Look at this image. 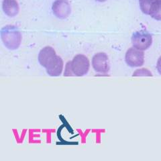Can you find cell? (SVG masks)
<instances>
[{
	"mask_svg": "<svg viewBox=\"0 0 161 161\" xmlns=\"http://www.w3.org/2000/svg\"><path fill=\"white\" fill-rule=\"evenodd\" d=\"M1 36L4 45L9 50H16L21 44V33L14 26L8 25L2 28Z\"/></svg>",
	"mask_w": 161,
	"mask_h": 161,
	"instance_id": "1",
	"label": "cell"
},
{
	"mask_svg": "<svg viewBox=\"0 0 161 161\" xmlns=\"http://www.w3.org/2000/svg\"><path fill=\"white\" fill-rule=\"evenodd\" d=\"M90 67L89 58L83 54H77L70 61V68L74 76L82 77L86 75Z\"/></svg>",
	"mask_w": 161,
	"mask_h": 161,
	"instance_id": "2",
	"label": "cell"
},
{
	"mask_svg": "<svg viewBox=\"0 0 161 161\" xmlns=\"http://www.w3.org/2000/svg\"><path fill=\"white\" fill-rule=\"evenodd\" d=\"M132 43L133 47L144 51L152 45L153 36L147 30H140L133 34Z\"/></svg>",
	"mask_w": 161,
	"mask_h": 161,
	"instance_id": "3",
	"label": "cell"
},
{
	"mask_svg": "<svg viewBox=\"0 0 161 161\" xmlns=\"http://www.w3.org/2000/svg\"><path fill=\"white\" fill-rule=\"evenodd\" d=\"M125 61L131 67L142 66L144 63V53L142 50L134 47L130 48L125 53Z\"/></svg>",
	"mask_w": 161,
	"mask_h": 161,
	"instance_id": "4",
	"label": "cell"
},
{
	"mask_svg": "<svg viewBox=\"0 0 161 161\" xmlns=\"http://www.w3.org/2000/svg\"><path fill=\"white\" fill-rule=\"evenodd\" d=\"M92 66L97 73H108L110 70L109 60L105 53H98L92 58Z\"/></svg>",
	"mask_w": 161,
	"mask_h": 161,
	"instance_id": "5",
	"label": "cell"
},
{
	"mask_svg": "<svg viewBox=\"0 0 161 161\" xmlns=\"http://www.w3.org/2000/svg\"><path fill=\"white\" fill-rule=\"evenodd\" d=\"M63 67L64 63L62 58L56 54L49 60L45 68H46L47 73L49 76L58 77L62 73Z\"/></svg>",
	"mask_w": 161,
	"mask_h": 161,
	"instance_id": "6",
	"label": "cell"
},
{
	"mask_svg": "<svg viewBox=\"0 0 161 161\" xmlns=\"http://www.w3.org/2000/svg\"><path fill=\"white\" fill-rule=\"evenodd\" d=\"M53 11L55 16L60 19L67 18L70 14V6L67 0H57L53 3Z\"/></svg>",
	"mask_w": 161,
	"mask_h": 161,
	"instance_id": "7",
	"label": "cell"
},
{
	"mask_svg": "<svg viewBox=\"0 0 161 161\" xmlns=\"http://www.w3.org/2000/svg\"><path fill=\"white\" fill-rule=\"evenodd\" d=\"M56 54V52L53 47H45L39 53L38 61L42 67H46L49 60Z\"/></svg>",
	"mask_w": 161,
	"mask_h": 161,
	"instance_id": "8",
	"label": "cell"
},
{
	"mask_svg": "<svg viewBox=\"0 0 161 161\" xmlns=\"http://www.w3.org/2000/svg\"><path fill=\"white\" fill-rule=\"evenodd\" d=\"M3 9L5 14L9 17H14L18 14L19 6L15 0H4Z\"/></svg>",
	"mask_w": 161,
	"mask_h": 161,
	"instance_id": "9",
	"label": "cell"
},
{
	"mask_svg": "<svg viewBox=\"0 0 161 161\" xmlns=\"http://www.w3.org/2000/svg\"><path fill=\"white\" fill-rule=\"evenodd\" d=\"M150 16L153 18L161 21V0H155L150 9Z\"/></svg>",
	"mask_w": 161,
	"mask_h": 161,
	"instance_id": "10",
	"label": "cell"
},
{
	"mask_svg": "<svg viewBox=\"0 0 161 161\" xmlns=\"http://www.w3.org/2000/svg\"><path fill=\"white\" fill-rule=\"evenodd\" d=\"M155 0H140V7L142 12L147 15H150V9Z\"/></svg>",
	"mask_w": 161,
	"mask_h": 161,
	"instance_id": "11",
	"label": "cell"
},
{
	"mask_svg": "<svg viewBox=\"0 0 161 161\" xmlns=\"http://www.w3.org/2000/svg\"><path fill=\"white\" fill-rule=\"evenodd\" d=\"M133 77H153V75L150 70L146 68L138 69L133 73Z\"/></svg>",
	"mask_w": 161,
	"mask_h": 161,
	"instance_id": "12",
	"label": "cell"
},
{
	"mask_svg": "<svg viewBox=\"0 0 161 161\" xmlns=\"http://www.w3.org/2000/svg\"><path fill=\"white\" fill-rule=\"evenodd\" d=\"M64 76L69 77V76H74V75L72 72L71 68H70V61L67 62L66 64V67H65V70L64 73Z\"/></svg>",
	"mask_w": 161,
	"mask_h": 161,
	"instance_id": "13",
	"label": "cell"
},
{
	"mask_svg": "<svg viewBox=\"0 0 161 161\" xmlns=\"http://www.w3.org/2000/svg\"><path fill=\"white\" fill-rule=\"evenodd\" d=\"M157 69L158 73L161 75V56L158 58L157 63Z\"/></svg>",
	"mask_w": 161,
	"mask_h": 161,
	"instance_id": "14",
	"label": "cell"
},
{
	"mask_svg": "<svg viewBox=\"0 0 161 161\" xmlns=\"http://www.w3.org/2000/svg\"><path fill=\"white\" fill-rule=\"evenodd\" d=\"M97 1H99V2H105V1H106V0H97Z\"/></svg>",
	"mask_w": 161,
	"mask_h": 161,
	"instance_id": "15",
	"label": "cell"
}]
</instances>
